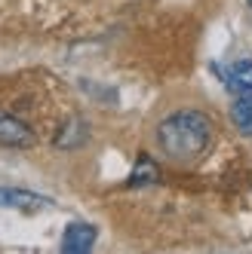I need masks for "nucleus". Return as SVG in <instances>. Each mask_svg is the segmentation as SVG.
<instances>
[{
	"instance_id": "nucleus-6",
	"label": "nucleus",
	"mask_w": 252,
	"mask_h": 254,
	"mask_svg": "<svg viewBox=\"0 0 252 254\" xmlns=\"http://www.w3.org/2000/svg\"><path fill=\"white\" fill-rule=\"evenodd\" d=\"M234 123H237V129L252 135V98H240L237 104H234V111H231Z\"/></svg>"
},
{
	"instance_id": "nucleus-5",
	"label": "nucleus",
	"mask_w": 252,
	"mask_h": 254,
	"mask_svg": "<svg viewBox=\"0 0 252 254\" xmlns=\"http://www.w3.org/2000/svg\"><path fill=\"white\" fill-rule=\"evenodd\" d=\"M225 83L234 89V92H243V95H252V59H243V62H234L228 70H225Z\"/></svg>"
},
{
	"instance_id": "nucleus-3",
	"label": "nucleus",
	"mask_w": 252,
	"mask_h": 254,
	"mask_svg": "<svg viewBox=\"0 0 252 254\" xmlns=\"http://www.w3.org/2000/svg\"><path fill=\"white\" fill-rule=\"evenodd\" d=\"M0 144H12V147H28L34 144V135L28 126H22L15 117L0 114Z\"/></svg>"
},
{
	"instance_id": "nucleus-2",
	"label": "nucleus",
	"mask_w": 252,
	"mask_h": 254,
	"mask_svg": "<svg viewBox=\"0 0 252 254\" xmlns=\"http://www.w3.org/2000/svg\"><path fill=\"white\" fill-rule=\"evenodd\" d=\"M52 205L46 196H37L31 190H12V187H3L0 190V208H22V211H37V208H46Z\"/></svg>"
},
{
	"instance_id": "nucleus-4",
	"label": "nucleus",
	"mask_w": 252,
	"mask_h": 254,
	"mask_svg": "<svg viewBox=\"0 0 252 254\" xmlns=\"http://www.w3.org/2000/svg\"><path fill=\"white\" fill-rule=\"evenodd\" d=\"M96 242V230L89 224H71L65 230V239H62V248L71 251V254H80V251H89Z\"/></svg>"
},
{
	"instance_id": "nucleus-7",
	"label": "nucleus",
	"mask_w": 252,
	"mask_h": 254,
	"mask_svg": "<svg viewBox=\"0 0 252 254\" xmlns=\"http://www.w3.org/2000/svg\"><path fill=\"white\" fill-rule=\"evenodd\" d=\"M249 3H252V0H249Z\"/></svg>"
},
{
	"instance_id": "nucleus-1",
	"label": "nucleus",
	"mask_w": 252,
	"mask_h": 254,
	"mask_svg": "<svg viewBox=\"0 0 252 254\" xmlns=\"http://www.w3.org/2000/svg\"><path fill=\"white\" fill-rule=\"evenodd\" d=\"M160 147L175 159L197 156L209 144V123L194 111H178L160 123Z\"/></svg>"
}]
</instances>
